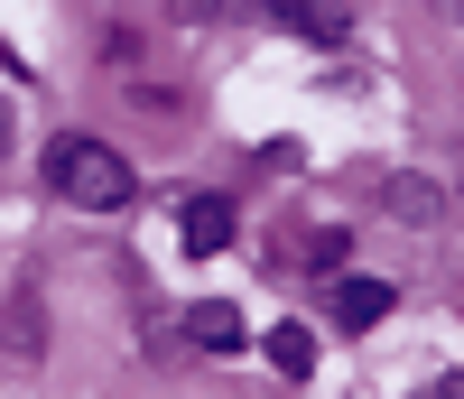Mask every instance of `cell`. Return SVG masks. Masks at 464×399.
Here are the masks:
<instances>
[{
	"label": "cell",
	"mask_w": 464,
	"mask_h": 399,
	"mask_svg": "<svg viewBox=\"0 0 464 399\" xmlns=\"http://www.w3.org/2000/svg\"><path fill=\"white\" fill-rule=\"evenodd\" d=\"M391 297H400L391 278H362V269H343L334 288H325V307H334V326H343V335H372L381 316H391Z\"/></svg>",
	"instance_id": "obj_2"
},
{
	"label": "cell",
	"mask_w": 464,
	"mask_h": 399,
	"mask_svg": "<svg viewBox=\"0 0 464 399\" xmlns=\"http://www.w3.org/2000/svg\"><path fill=\"white\" fill-rule=\"evenodd\" d=\"M297 251L316 260V269H334V260H343V232H334V223H316V232H306V242H297Z\"/></svg>",
	"instance_id": "obj_7"
},
{
	"label": "cell",
	"mask_w": 464,
	"mask_h": 399,
	"mask_svg": "<svg viewBox=\"0 0 464 399\" xmlns=\"http://www.w3.org/2000/svg\"><path fill=\"white\" fill-rule=\"evenodd\" d=\"M288 10H306V0H288Z\"/></svg>",
	"instance_id": "obj_10"
},
{
	"label": "cell",
	"mask_w": 464,
	"mask_h": 399,
	"mask_svg": "<svg viewBox=\"0 0 464 399\" xmlns=\"http://www.w3.org/2000/svg\"><path fill=\"white\" fill-rule=\"evenodd\" d=\"M47 177H56L65 205H84V214H121V205H130V168H121L102 140H56V149H47Z\"/></svg>",
	"instance_id": "obj_1"
},
{
	"label": "cell",
	"mask_w": 464,
	"mask_h": 399,
	"mask_svg": "<svg viewBox=\"0 0 464 399\" xmlns=\"http://www.w3.org/2000/svg\"><path fill=\"white\" fill-rule=\"evenodd\" d=\"M186 344H196V353H242V344H251V326H242V307L205 297V307H186Z\"/></svg>",
	"instance_id": "obj_3"
},
{
	"label": "cell",
	"mask_w": 464,
	"mask_h": 399,
	"mask_svg": "<svg viewBox=\"0 0 464 399\" xmlns=\"http://www.w3.org/2000/svg\"><path fill=\"white\" fill-rule=\"evenodd\" d=\"M437 399H464V381H437Z\"/></svg>",
	"instance_id": "obj_8"
},
{
	"label": "cell",
	"mask_w": 464,
	"mask_h": 399,
	"mask_svg": "<svg viewBox=\"0 0 464 399\" xmlns=\"http://www.w3.org/2000/svg\"><path fill=\"white\" fill-rule=\"evenodd\" d=\"M269 363H279L288 381H306V372H316V335H306L297 316H288V326H269Z\"/></svg>",
	"instance_id": "obj_5"
},
{
	"label": "cell",
	"mask_w": 464,
	"mask_h": 399,
	"mask_svg": "<svg viewBox=\"0 0 464 399\" xmlns=\"http://www.w3.org/2000/svg\"><path fill=\"white\" fill-rule=\"evenodd\" d=\"M177 10H205V0H177Z\"/></svg>",
	"instance_id": "obj_9"
},
{
	"label": "cell",
	"mask_w": 464,
	"mask_h": 399,
	"mask_svg": "<svg viewBox=\"0 0 464 399\" xmlns=\"http://www.w3.org/2000/svg\"><path fill=\"white\" fill-rule=\"evenodd\" d=\"M186 251H196V260H214L223 242H232V205H223V195H186Z\"/></svg>",
	"instance_id": "obj_4"
},
{
	"label": "cell",
	"mask_w": 464,
	"mask_h": 399,
	"mask_svg": "<svg viewBox=\"0 0 464 399\" xmlns=\"http://www.w3.org/2000/svg\"><path fill=\"white\" fill-rule=\"evenodd\" d=\"M391 205H400V223H437V186L400 177V186H391Z\"/></svg>",
	"instance_id": "obj_6"
}]
</instances>
